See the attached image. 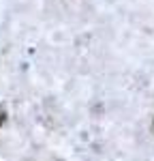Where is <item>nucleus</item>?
<instances>
[{
    "label": "nucleus",
    "mask_w": 154,
    "mask_h": 161,
    "mask_svg": "<svg viewBox=\"0 0 154 161\" xmlns=\"http://www.w3.org/2000/svg\"><path fill=\"white\" fill-rule=\"evenodd\" d=\"M4 120H7V114H4V110L0 108V127H2V123H4Z\"/></svg>",
    "instance_id": "nucleus-1"
}]
</instances>
